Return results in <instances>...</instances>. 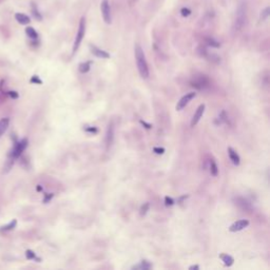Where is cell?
Wrapping results in <instances>:
<instances>
[{
	"instance_id": "obj_1",
	"label": "cell",
	"mask_w": 270,
	"mask_h": 270,
	"mask_svg": "<svg viewBox=\"0 0 270 270\" xmlns=\"http://www.w3.org/2000/svg\"><path fill=\"white\" fill-rule=\"evenodd\" d=\"M135 59H136V65H137L138 72H140V76L143 78H148L149 77V66L148 62H147L146 56H145V53L143 49L140 48V44H136L135 46Z\"/></svg>"
},
{
	"instance_id": "obj_2",
	"label": "cell",
	"mask_w": 270,
	"mask_h": 270,
	"mask_svg": "<svg viewBox=\"0 0 270 270\" xmlns=\"http://www.w3.org/2000/svg\"><path fill=\"white\" fill-rule=\"evenodd\" d=\"M247 20V5L246 2H242L238 5V10H236V15L234 19V23H233V30L235 32H238L243 29Z\"/></svg>"
},
{
	"instance_id": "obj_3",
	"label": "cell",
	"mask_w": 270,
	"mask_h": 270,
	"mask_svg": "<svg viewBox=\"0 0 270 270\" xmlns=\"http://www.w3.org/2000/svg\"><path fill=\"white\" fill-rule=\"evenodd\" d=\"M85 33H86V20H85V18L82 17L81 19H80L78 31H77L76 37H75L74 46H73V53H75L77 50L79 49L80 43H81L83 37H85Z\"/></svg>"
},
{
	"instance_id": "obj_4",
	"label": "cell",
	"mask_w": 270,
	"mask_h": 270,
	"mask_svg": "<svg viewBox=\"0 0 270 270\" xmlns=\"http://www.w3.org/2000/svg\"><path fill=\"white\" fill-rule=\"evenodd\" d=\"M27 147V138H23V140H21L20 141H18V143L15 144L14 148L11 150L9 156L12 157L13 160L14 158H18L21 155V153L26 150Z\"/></svg>"
},
{
	"instance_id": "obj_5",
	"label": "cell",
	"mask_w": 270,
	"mask_h": 270,
	"mask_svg": "<svg viewBox=\"0 0 270 270\" xmlns=\"http://www.w3.org/2000/svg\"><path fill=\"white\" fill-rule=\"evenodd\" d=\"M100 11H101V15L102 18L106 23L110 24L111 23V7H110V3L109 0H102L101 3H100Z\"/></svg>"
},
{
	"instance_id": "obj_6",
	"label": "cell",
	"mask_w": 270,
	"mask_h": 270,
	"mask_svg": "<svg viewBox=\"0 0 270 270\" xmlns=\"http://www.w3.org/2000/svg\"><path fill=\"white\" fill-rule=\"evenodd\" d=\"M195 95H196V93H194V92H190V93H187L186 94L185 96H183L182 98L179 99V101L177 102V105H176V110L177 111H180V110H183L184 108L186 107V106H187L189 102L191 101L192 99L194 98V97H195Z\"/></svg>"
},
{
	"instance_id": "obj_7",
	"label": "cell",
	"mask_w": 270,
	"mask_h": 270,
	"mask_svg": "<svg viewBox=\"0 0 270 270\" xmlns=\"http://www.w3.org/2000/svg\"><path fill=\"white\" fill-rule=\"evenodd\" d=\"M248 225H249L248 219H240V221L233 223V224L229 227V230L231 231V232H236V231L243 230L244 228H246Z\"/></svg>"
},
{
	"instance_id": "obj_8",
	"label": "cell",
	"mask_w": 270,
	"mask_h": 270,
	"mask_svg": "<svg viewBox=\"0 0 270 270\" xmlns=\"http://www.w3.org/2000/svg\"><path fill=\"white\" fill-rule=\"evenodd\" d=\"M205 112V105H200L199 108H197L196 112L194 113L193 117H192V120H191V127H194L195 125H197V122L199 121V119L202 118L203 114Z\"/></svg>"
},
{
	"instance_id": "obj_9",
	"label": "cell",
	"mask_w": 270,
	"mask_h": 270,
	"mask_svg": "<svg viewBox=\"0 0 270 270\" xmlns=\"http://www.w3.org/2000/svg\"><path fill=\"white\" fill-rule=\"evenodd\" d=\"M90 50H91L92 54L95 55V56L98 57V58H105V59H107V58L110 57L109 53H107L106 51H104V50L98 49V48H97V47H95V46H90Z\"/></svg>"
},
{
	"instance_id": "obj_10",
	"label": "cell",
	"mask_w": 270,
	"mask_h": 270,
	"mask_svg": "<svg viewBox=\"0 0 270 270\" xmlns=\"http://www.w3.org/2000/svg\"><path fill=\"white\" fill-rule=\"evenodd\" d=\"M113 138H114V127H113V125L111 124V125H109V127H108L107 136H106V143H107L108 149H109L111 147V145H112Z\"/></svg>"
},
{
	"instance_id": "obj_11",
	"label": "cell",
	"mask_w": 270,
	"mask_h": 270,
	"mask_svg": "<svg viewBox=\"0 0 270 270\" xmlns=\"http://www.w3.org/2000/svg\"><path fill=\"white\" fill-rule=\"evenodd\" d=\"M192 86L202 90V89H204L206 86H208V79L206 78L204 75H203V76H200L199 78H196L195 80H194V81L192 82Z\"/></svg>"
},
{
	"instance_id": "obj_12",
	"label": "cell",
	"mask_w": 270,
	"mask_h": 270,
	"mask_svg": "<svg viewBox=\"0 0 270 270\" xmlns=\"http://www.w3.org/2000/svg\"><path fill=\"white\" fill-rule=\"evenodd\" d=\"M15 19L17 20L20 24H29L31 19L27 15L23 13H16L15 14Z\"/></svg>"
},
{
	"instance_id": "obj_13",
	"label": "cell",
	"mask_w": 270,
	"mask_h": 270,
	"mask_svg": "<svg viewBox=\"0 0 270 270\" xmlns=\"http://www.w3.org/2000/svg\"><path fill=\"white\" fill-rule=\"evenodd\" d=\"M228 154H229V157L231 161H232L234 165H240V156L238 154L236 153V151H234L232 148H228Z\"/></svg>"
},
{
	"instance_id": "obj_14",
	"label": "cell",
	"mask_w": 270,
	"mask_h": 270,
	"mask_svg": "<svg viewBox=\"0 0 270 270\" xmlns=\"http://www.w3.org/2000/svg\"><path fill=\"white\" fill-rule=\"evenodd\" d=\"M9 124H10V119L7 117L0 119V137H1V136L3 135V133L7 130Z\"/></svg>"
},
{
	"instance_id": "obj_15",
	"label": "cell",
	"mask_w": 270,
	"mask_h": 270,
	"mask_svg": "<svg viewBox=\"0 0 270 270\" xmlns=\"http://www.w3.org/2000/svg\"><path fill=\"white\" fill-rule=\"evenodd\" d=\"M219 258H221V260L224 262L225 265L228 266V267L232 266L233 263H234V258L229 254H221L219 255Z\"/></svg>"
},
{
	"instance_id": "obj_16",
	"label": "cell",
	"mask_w": 270,
	"mask_h": 270,
	"mask_svg": "<svg viewBox=\"0 0 270 270\" xmlns=\"http://www.w3.org/2000/svg\"><path fill=\"white\" fill-rule=\"evenodd\" d=\"M26 33H27V35L31 38V39H37V38H38V34H37V32L35 31L34 27H27Z\"/></svg>"
},
{
	"instance_id": "obj_17",
	"label": "cell",
	"mask_w": 270,
	"mask_h": 270,
	"mask_svg": "<svg viewBox=\"0 0 270 270\" xmlns=\"http://www.w3.org/2000/svg\"><path fill=\"white\" fill-rule=\"evenodd\" d=\"M90 66H91V61L82 62L79 65V71L81 72V73H87V72L90 71Z\"/></svg>"
},
{
	"instance_id": "obj_18",
	"label": "cell",
	"mask_w": 270,
	"mask_h": 270,
	"mask_svg": "<svg viewBox=\"0 0 270 270\" xmlns=\"http://www.w3.org/2000/svg\"><path fill=\"white\" fill-rule=\"evenodd\" d=\"M210 173H211V175H213V176H216L218 173V165H216V163L213 160H211V163H210Z\"/></svg>"
},
{
	"instance_id": "obj_19",
	"label": "cell",
	"mask_w": 270,
	"mask_h": 270,
	"mask_svg": "<svg viewBox=\"0 0 270 270\" xmlns=\"http://www.w3.org/2000/svg\"><path fill=\"white\" fill-rule=\"evenodd\" d=\"M32 13H33L34 17L37 19V20H41V19H42V17H41V14L39 13V11H38L37 7H36L35 3H32Z\"/></svg>"
},
{
	"instance_id": "obj_20",
	"label": "cell",
	"mask_w": 270,
	"mask_h": 270,
	"mask_svg": "<svg viewBox=\"0 0 270 270\" xmlns=\"http://www.w3.org/2000/svg\"><path fill=\"white\" fill-rule=\"evenodd\" d=\"M16 224H17V221H16V219H13V221L11 222L10 224H7V226L2 227L1 229H0V231H9V230H12V229H14V228H15Z\"/></svg>"
},
{
	"instance_id": "obj_21",
	"label": "cell",
	"mask_w": 270,
	"mask_h": 270,
	"mask_svg": "<svg viewBox=\"0 0 270 270\" xmlns=\"http://www.w3.org/2000/svg\"><path fill=\"white\" fill-rule=\"evenodd\" d=\"M150 268H151V264H149L147 261H143L140 263V265L133 267V269H150Z\"/></svg>"
},
{
	"instance_id": "obj_22",
	"label": "cell",
	"mask_w": 270,
	"mask_h": 270,
	"mask_svg": "<svg viewBox=\"0 0 270 270\" xmlns=\"http://www.w3.org/2000/svg\"><path fill=\"white\" fill-rule=\"evenodd\" d=\"M268 16H269V7H267L265 10L264 11H262L261 12V17H260V19L262 21H265L267 18H268Z\"/></svg>"
},
{
	"instance_id": "obj_23",
	"label": "cell",
	"mask_w": 270,
	"mask_h": 270,
	"mask_svg": "<svg viewBox=\"0 0 270 270\" xmlns=\"http://www.w3.org/2000/svg\"><path fill=\"white\" fill-rule=\"evenodd\" d=\"M26 257H27V260H34V258H36V255H35V253L32 251V250H27Z\"/></svg>"
},
{
	"instance_id": "obj_24",
	"label": "cell",
	"mask_w": 270,
	"mask_h": 270,
	"mask_svg": "<svg viewBox=\"0 0 270 270\" xmlns=\"http://www.w3.org/2000/svg\"><path fill=\"white\" fill-rule=\"evenodd\" d=\"M207 41H208V44L211 46V47H214V48H218V47H219V43L218 42V41L213 40L212 38H208Z\"/></svg>"
},
{
	"instance_id": "obj_25",
	"label": "cell",
	"mask_w": 270,
	"mask_h": 270,
	"mask_svg": "<svg viewBox=\"0 0 270 270\" xmlns=\"http://www.w3.org/2000/svg\"><path fill=\"white\" fill-rule=\"evenodd\" d=\"M149 210V204L148 203H145V204L141 206V209H140V214L141 215H145L147 213V211Z\"/></svg>"
},
{
	"instance_id": "obj_26",
	"label": "cell",
	"mask_w": 270,
	"mask_h": 270,
	"mask_svg": "<svg viewBox=\"0 0 270 270\" xmlns=\"http://www.w3.org/2000/svg\"><path fill=\"white\" fill-rule=\"evenodd\" d=\"M165 204H166V206H172L174 204V200H173V199H171V197L166 196L165 197Z\"/></svg>"
},
{
	"instance_id": "obj_27",
	"label": "cell",
	"mask_w": 270,
	"mask_h": 270,
	"mask_svg": "<svg viewBox=\"0 0 270 270\" xmlns=\"http://www.w3.org/2000/svg\"><path fill=\"white\" fill-rule=\"evenodd\" d=\"M31 82H32V83H37V85H41V83H42V81H41V80L38 78V76H36V75L31 78Z\"/></svg>"
},
{
	"instance_id": "obj_28",
	"label": "cell",
	"mask_w": 270,
	"mask_h": 270,
	"mask_svg": "<svg viewBox=\"0 0 270 270\" xmlns=\"http://www.w3.org/2000/svg\"><path fill=\"white\" fill-rule=\"evenodd\" d=\"M153 151L156 153V154H163V153L165 152V149H164V148H157V147H155V148H153Z\"/></svg>"
},
{
	"instance_id": "obj_29",
	"label": "cell",
	"mask_w": 270,
	"mask_h": 270,
	"mask_svg": "<svg viewBox=\"0 0 270 270\" xmlns=\"http://www.w3.org/2000/svg\"><path fill=\"white\" fill-rule=\"evenodd\" d=\"M191 14V11L189 9H183L182 10V15L184 16V17H187V16H189Z\"/></svg>"
},
{
	"instance_id": "obj_30",
	"label": "cell",
	"mask_w": 270,
	"mask_h": 270,
	"mask_svg": "<svg viewBox=\"0 0 270 270\" xmlns=\"http://www.w3.org/2000/svg\"><path fill=\"white\" fill-rule=\"evenodd\" d=\"M9 95L12 97V98H14V99H16V98H18V97H19L18 93H17L16 91H10V92H9Z\"/></svg>"
},
{
	"instance_id": "obj_31",
	"label": "cell",
	"mask_w": 270,
	"mask_h": 270,
	"mask_svg": "<svg viewBox=\"0 0 270 270\" xmlns=\"http://www.w3.org/2000/svg\"><path fill=\"white\" fill-rule=\"evenodd\" d=\"M87 132H90V133H96L97 132V129L95 127H89V128H86L85 129Z\"/></svg>"
},
{
	"instance_id": "obj_32",
	"label": "cell",
	"mask_w": 270,
	"mask_h": 270,
	"mask_svg": "<svg viewBox=\"0 0 270 270\" xmlns=\"http://www.w3.org/2000/svg\"><path fill=\"white\" fill-rule=\"evenodd\" d=\"M140 124H141V125H144L145 128H147V129H151V128H152L151 125H150V124H147V122H146V121H144V120H140Z\"/></svg>"
},
{
	"instance_id": "obj_33",
	"label": "cell",
	"mask_w": 270,
	"mask_h": 270,
	"mask_svg": "<svg viewBox=\"0 0 270 270\" xmlns=\"http://www.w3.org/2000/svg\"><path fill=\"white\" fill-rule=\"evenodd\" d=\"M53 197V194L51 193V194H48V195H46V197H44V199H43V202L44 203H48L50 199H51Z\"/></svg>"
},
{
	"instance_id": "obj_34",
	"label": "cell",
	"mask_w": 270,
	"mask_h": 270,
	"mask_svg": "<svg viewBox=\"0 0 270 270\" xmlns=\"http://www.w3.org/2000/svg\"><path fill=\"white\" fill-rule=\"evenodd\" d=\"M189 269H190V270H199V266H197V265H192V266L189 267Z\"/></svg>"
},
{
	"instance_id": "obj_35",
	"label": "cell",
	"mask_w": 270,
	"mask_h": 270,
	"mask_svg": "<svg viewBox=\"0 0 270 270\" xmlns=\"http://www.w3.org/2000/svg\"><path fill=\"white\" fill-rule=\"evenodd\" d=\"M37 191H41V187H40V186H38V187H37Z\"/></svg>"
}]
</instances>
